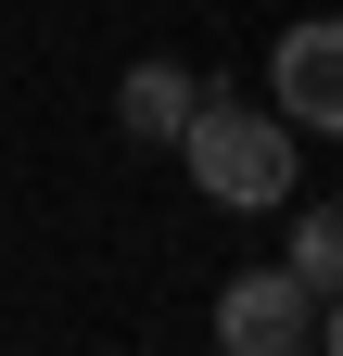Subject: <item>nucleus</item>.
<instances>
[{
  "label": "nucleus",
  "instance_id": "4",
  "mask_svg": "<svg viewBox=\"0 0 343 356\" xmlns=\"http://www.w3.org/2000/svg\"><path fill=\"white\" fill-rule=\"evenodd\" d=\"M191 115H203V76L191 64H127L115 76V127H127V140H178Z\"/></svg>",
  "mask_w": 343,
  "mask_h": 356
},
{
  "label": "nucleus",
  "instance_id": "5",
  "mask_svg": "<svg viewBox=\"0 0 343 356\" xmlns=\"http://www.w3.org/2000/svg\"><path fill=\"white\" fill-rule=\"evenodd\" d=\"M280 267H292V280H306V293H343V191L292 216V254H280Z\"/></svg>",
  "mask_w": 343,
  "mask_h": 356
},
{
  "label": "nucleus",
  "instance_id": "6",
  "mask_svg": "<svg viewBox=\"0 0 343 356\" xmlns=\"http://www.w3.org/2000/svg\"><path fill=\"white\" fill-rule=\"evenodd\" d=\"M318 343H331V356H343V293H318Z\"/></svg>",
  "mask_w": 343,
  "mask_h": 356
},
{
  "label": "nucleus",
  "instance_id": "1",
  "mask_svg": "<svg viewBox=\"0 0 343 356\" xmlns=\"http://www.w3.org/2000/svg\"><path fill=\"white\" fill-rule=\"evenodd\" d=\"M178 165H191V191H203V204L267 216V204H292V115H280V102H267V115H242V102H217V89H203V115L178 127Z\"/></svg>",
  "mask_w": 343,
  "mask_h": 356
},
{
  "label": "nucleus",
  "instance_id": "3",
  "mask_svg": "<svg viewBox=\"0 0 343 356\" xmlns=\"http://www.w3.org/2000/svg\"><path fill=\"white\" fill-rule=\"evenodd\" d=\"M217 343H229V356H292V343H318V293L292 280V267H242V280L217 293Z\"/></svg>",
  "mask_w": 343,
  "mask_h": 356
},
{
  "label": "nucleus",
  "instance_id": "2",
  "mask_svg": "<svg viewBox=\"0 0 343 356\" xmlns=\"http://www.w3.org/2000/svg\"><path fill=\"white\" fill-rule=\"evenodd\" d=\"M267 102H280L292 127H318V140H343V13L280 26V51H267Z\"/></svg>",
  "mask_w": 343,
  "mask_h": 356
}]
</instances>
